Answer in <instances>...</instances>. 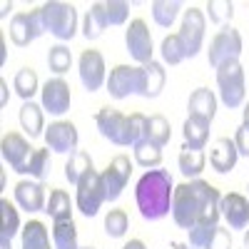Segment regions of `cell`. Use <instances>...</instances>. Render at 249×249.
Here are the masks:
<instances>
[{"instance_id":"cb8c5ba5","label":"cell","mask_w":249,"mask_h":249,"mask_svg":"<svg viewBox=\"0 0 249 249\" xmlns=\"http://www.w3.org/2000/svg\"><path fill=\"white\" fill-rule=\"evenodd\" d=\"M90 170H92V157H90V152L77 150V152H72L70 160L65 162V179H68L70 184H77Z\"/></svg>"},{"instance_id":"5b68a950","label":"cell","mask_w":249,"mask_h":249,"mask_svg":"<svg viewBox=\"0 0 249 249\" xmlns=\"http://www.w3.org/2000/svg\"><path fill=\"white\" fill-rule=\"evenodd\" d=\"M242 55V35L237 28L232 25H224L210 43V50H207V57H210V65L217 70L222 68L224 62H232L239 60Z\"/></svg>"},{"instance_id":"8992f818","label":"cell","mask_w":249,"mask_h":249,"mask_svg":"<svg viewBox=\"0 0 249 249\" xmlns=\"http://www.w3.org/2000/svg\"><path fill=\"white\" fill-rule=\"evenodd\" d=\"M100 135L110 140L112 144H120V147H127L132 144V135H130V117L122 115L115 107H102L95 117Z\"/></svg>"},{"instance_id":"ac0fdd59","label":"cell","mask_w":249,"mask_h":249,"mask_svg":"<svg viewBox=\"0 0 249 249\" xmlns=\"http://www.w3.org/2000/svg\"><path fill=\"white\" fill-rule=\"evenodd\" d=\"M15 202L23 207L25 212H40L45 210V187L43 182H30V179H23L15 184Z\"/></svg>"},{"instance_id":"484cf974","label":"cell","mask_w":249,"mask_h":249,"mask_svg":"<svg viewBox=\"0 0 249 249\" xmlns=\"http://www.w3.org/2000/svg\"><path fill=\"white\" fill-rule=\"evenodd\" d=\"M23 249H50V234L43 222H28L23 227Z\"/></svg>"},{"instance_id":"836d02e7","label":"cell","mask_w":249,"mask_h":249,"mask_svg":"<svg viewBox=\"0 0 249 249\" xmlns=\"http://www.w3.org/2000/svg\"><path fill=\"white\" fill-rule=\"evenodd\" d=\"M217 227L219 224H212V222H199V224L190 227V230H187V234H190V247L192 249H207L212 237H214V232H217Z\"/></svg>"},{"instance_id":"2e32d148","label":"cell","mask_w":249,"mask_h":249,"mask_svg":"<svg viewBox=\"0 0 249 249\" xmlns=\"http://www.w3.org/2000/svg\"><path fill=\"white\" fill-rule=\"evenodd\" d=\"M77 127L72 122H53L48 132H45V142H48V150L57 152V155H72L77 152Z\"/></svg>"},{"instance_id":"277c9868","label":"cell","mask_w":249,"mask_h":249,"mask_svg":"<svg viewBox=\"0 0 249 249\" xmlns=\"http://www.w3.org/2000/svg\"><path fill=\"white\" fill-rule=\"evenodd\" d=\"M217 88H219V100L230 110L239 107L244 102V68L239 60L224 62L217 68Z\"/></svg>"},{"instance_id":"6da1fadb","label":"cell","mask_w":249,"mask_h":249,"mask_svg":"<svg viewBox=\"0 0 249 249\" xmlns=\"http://www.w3.org/2000/svg\"><path fill=\"white\" fill-rule=\"evenodd\" d=\"M222 195L217 187H212L204 179H192L175 187L172 195V219L182 230L199 224V222H212L217 224L222 212H219Z\"/></svg>"},{"instance_id":"ab89813d","label":"cell","mask_w":249,"mask_h":249,"mask_svg":"<svg viewBox=\"0 0 249 249\" xmlns=\"http://www.w3.org/2000/svg\"><path fill=\"white\" fill-rule=\"evenodd\" d=\"M127 227H130L127 212H124V210H110V214L105 217V232H107V237H112V239L124 237Z\"/></svg>"},{"instance_id":"30bf717a","label":"cell","mask_w":249,"mask_h":249,"mask_svg":"<svg viewBox=\"0 0 249 249\" xmlns=\"http://www.w3.org/2000/svg\"><path fill=\"white\" fill-rule=\"evenodd\" d=\"M177 35H179L182 45H184L187 57H195V55L202 50V43H204V13H202L199 8L184 10L182 28H179Z\"/></svg>"},{"instance_id":"681fc988","label":"cell","mask_w":249,"mask_h":249,"mask_svg":"<svg viewBox=\"0 0 249 249\" xmlns=\"http://www.w3.org/2000/svg\"><path fill=\"white\" fill-rule=\"evenodd\" d=\"M244 249H249V232L244 234Z\"/></svg>"},{"instance_id":"f1b7e54d","label":"cell","mask_w":249,"mask_h":249,"mask_svg":"<svg viewBox=\"0 0 249 249\" xmlns=\"http://www.w3.org/2000/svg\"><path fill=\"white\" fill-rule=\"evenodd\" d=\"M45 212L55 219V222H62V219H72V202H70V195L65 190H53L50 192V199H48V207Z\"/></svg>"},{"instance_id":"8fae6325","label":"cell","mask_w":249,"mask_h":249,"mask_svg":"<svg viewBox=\"0 0 249 249\" xmlns=\"http://www.w3.org/2000/svg\"><path fill=\"white\" fill-rule=\"evenodd\" d=\"M0 152H3V160L10 164V167L20 175H28V164L35 155V150L30 147V142L18 135V132H8L3 137V144H0Z\"/></svg>"},{"instance_id":"4dcf8cb0","label":"cell","mask_w":249,"mask_h":249,"mask_svg":"<svg viewBox=\"0 0 249 249\" xmlns=\"http://www.w3.org/2000/svg\"><path fill=\"white\" fill-rule=\"evenodd\" d=\"M170 137H172V127L162 115L147 117V142L157 144V147H164L170 142Z\"/></svg>"},{"instance_id":"7c38bea8","label":"cell","mask_w":249,"mask_h":249,"mask_svg":"<svg viewBox=\"0 0 249 249\" xmlns=\"http://www.w3.org/2000/svg\"><path fill=\"white\" fill-rule=\"evenodd\" d=\"M124 45H127V53L132 55V60H137L140 65H147L152 62V35L144 20H132L127 33H124Z\"/></svg>"},{"instance_id":"d6986e66","label":"cell","mask_w":249,"mask_h":249,"mask_svg":"<svg viewBox=\"0 0 249 249\" xmlns=\"http://www.w3.org/2000/svg\"><path fill=\"white\" fill-rule=\"evenodd\" d=\"M187 112H190V117H195V120H202L207 124H212V120L217 115V97H214V92L207 90V88H197L190 95Z\"/></svg>"},{"instance_id":"83f0119b","label":"cell","mask_w":249,"mask_h":249,"mask_svg":"<svg viewBox=\"0 0 249 249\" xmlns=\"http://www.w3.org/2000/svg\"><path fill=\"white\" fill-rule=\"evenodd\" d=\"M20 124H23V130L30 135V137H40L43 135V107L35 105V102H25L23 107H20Z\"/></svg>"},{"instance_id":"3957f363","label":"cell","mask_w":249,"mask_h":249,"mask_svg":"<svg viewBox=\"0 0 249 249\" xmlns=\"http://www.w3.org/2000/svg\"><path fill=\"white\" fill-rule=\"evenodd\" d=\"M40 15H43L45 33H53L57 40H72L77 33V10L72 3H53L40 5Z\"/></svg>"},{"instance_id":"ffe728a7","label":"cell","mask_w":249,"mask_h":249,"mask_svg":"<svg viewBox=\"0 0 249 249\" xmlns=\"http://www.w3.org/2000/svg\"><path fill=\"white\" fill-rule=\"evenodd\" d=\"M237 157H239V152H237L234 140H230V137L214 140L212 150H210V164H212V167H214L219 175L232 172L234 164H237Z\"/></svg>"},{"instance_id":"c3c4849f","label":"cell","mask_w":249,"mask_h":249,"mask_svg":"<svg viewBox=\"0 0 249 249\" xmlns=\"http://www.w3.org/2000/svg\"><path fill=\"white\" fill-rule=\"evenodd\" d=\"M175 249H192L190 244H175Z\"/></svg>"},{"instance_id":"1f68e13d","label":"cell","mask_w":249,"mask_h":249,"mask_svg":"<svg viewBox=\"0 0 249 249\" xmlns=\"http://www.w3.org/2000/svg\"><path fill=\"white\" fill-rule=\"evenodd\" d=\"M135 160H137L140 167L155 170V167H160V164H162V147H157V144L144 140V142L135 144Z\"/></svg>"},{"instance_id":"603a6c76","label":"cell","mask_w":249,"mask_h":249,"mask_svg":"<svg viewBox=\"0 0 249 249\" xmlns=\"http://www.w3.org/2000/svg\"><path fill=\"white\" fill-rule=\"evenodd\" d=\"M107 30V18H105V5L102 3H95L90 10H88V15H85V20H82V35H85L88 40H97L102 33Z\"/></svg>"},{"instance_id":"d4e9b609","label":"cell","mask_w":249,"mask_h":249,"mask_svg":"<svg viewBox=\"0 0 249 249\" xmlns=\"http://www.w3.org/2000/svg\"><path fill=\"white\" fill-rule=\"evenodd\" d=\"M182 132H184V144L187 147L204 150L207 140H210V124L202 122V120H195V117H187Z\"/></svg>"},{"instance_id":"d590c367","label":"cell","mask_w":249,"mask_h":249,"mask_svg":"<svg viewBox=\"0 0 249 249\" xmlns=\"http://www.w3.org/2000/svg\"><path fill=\"white\" fill-rule=\"evenodd\" d=\"M162 60L167 62V65H179V62L187 57V53H184V45H182V40H179V35H167L162 40Z\"/></svg>"},{"instance_id":"f6af8a7d","label":"cell","mask_w":249,"mask_h":249,"mask_svg":"<svg viewBox=\"0 0 249 249\" xmlns=\"http://www.w3.org/2000/svg\"><path fill=\"white\" fill-rule=\"evenodd\" d=\"M122 249H147V247H144V242H142V239H130Z\"/></svg>"},{"instance_id":"816d5d0a","label":"cell","mask_w":249,"mask_h":249,"mask_svg":"<svg viewBox=\"0 0 249 249\" xmlns=\"http://www.w3.org/2000/svg\"><path fill=\"white\" fill-rule=\"evenodd\" d=\"M247 190H249V184H247Z\"/></svg>"},{"instance_id":"bcb514c9","label":"cell","mask_w":249,"mask_h":249,"mask_svg":"<svg viewBox=\"0 0 249 249\" xmlns=\"http://www.w3.org/2000/svg\"><path fill=\"white\" fill-rule=\"evenodd\" d=\"M8 10H13V3H3V10H0V15L5 18V15H8Z\"/></svg>"},{"instance_id":"b9f144b4","label":"cell","mask_w":249,"mask_h":249,"mask_svg":"<svg viewBox=\"0 0 249 249\" xmlns=\"http://www.w3.org/2000/svg\"><path fill=\"white\" fill-rule=\"evenodd\" d=\"M130 135H132V147L147 140V117H144L142 112L130 115Z\"/></svg>"},{"instance_id":"7bdbcfd3","label":"cell","mask_w":249,"mask_h":249,"mask_svg":"<svg viewBox=\"0 0 249 249\" xmlns=\"http://www.w3.org/2000/svg\"><path fill=\"white\" fill-rule=\"evenodd\" d=\"M207 249H232V234L230 230H222V227H217V232L210 242V247Z\"/></svg>"},{"instance_id":"e575fe53","label":"cell","mask_w":249,"mask_h":249,"mask_svg":"<svg viewBox=\"0 0 249 249\" xmlns=\"http://www.w3.org/2000/svg\"><path fill=\"white\" fill-rule=\"evenodd\" d=\"M15 92L23 97L25 102L33 100V95L37 92V75H35L33 68H23L15 75Z\"/></svg>"},{"instance_id":"f907efd6","label":"cell","mask_w":249,"mask_h":249,"mask_svg":"<svg viewBox=\"0 0 249 249\" xmlns=\"http://www.w3.org/2000/svg\"><path fill=\"white\" fill-rule=\"evenodd\" d=\"M80 249H95V247H80Z\"/></svg>"},{"instance_id":"44dd1931","label":"cell","mask_w":249,"mask_h":249,"mask_svg":"<svg viewBox=\"0 0 249 249\" xmlns=\"http://www.w3.org/2000/svg\"><path fill=\"white\" fill-rule=\"evenodd\" d=\"M164 80H167V75H164V68L160 65V62H147V65L140 68V88H137V95L140 97H157L164 88Z\"/></svg>"},{"instance_id":"52a82bcc","label":"cell","mask_w":249,"mask_h":249,"mask_svg":"<svg viewBox=\"0 0 249 249\" xmlns=\"http://www.w3.org/2000/svg\"><path fill=\"white\" fill-rule=\"evenodd\" d=\"M130 175H132V162L124 155H117L107 167L100 172L102 190H105V202H117L120 199L122 190L130 182Z\"/></svg>"},{"instance_id":"74e56055","label":"cell","mask_w":249,"mask_h":249,"mask_svg":"<svg viewBox=\"0 0 249 249\" xmlns=\"http://www.w3.org/2000/svg\"><path fill=\"white\" fill-rule=\"evenodd\" d=\"M48 65H50V70H53L55 75L68 72L70 65H72V53H70V48H65V45L50 48V53H48Z\"/></svg>"},{"instance_id":"8d00e7d4","label":"cell","mask_w":249,"mask_h":249,"mask_svg":"<svg viewBox=\"0 0 249 249\" xmlns=\"http://www.w3.org/2000/svg\"><path fill=\"white\" fill-rule=\"evenodd\" d=\"M207 13H210V20L217 25H230V20L234 15V3L232 0H210L207 3Z\"/></svg>"},{"instance_id":"ba28073f","label":"cell","mask_w":249,"mask_h":249,"mask_svg":"<svg viewBox=\"0 0 249 249\" xmlns=\"http://www.w3.org/2000/svg\"><path fill=\"white\" fill-rule=\"evenodd\" d=\"M77 210L85 214V217H95L100 212L102 202H105V190H102V179H100V172L92 167L85 177H82L77 184Z\"/></svg>"},{"instance_id":"5bb4252c","label":"cell","mask_w":249,"mask_h":249,"mask_svg":"<svg viewBox=\"0 0 249 249\" xmlns=\"http://www.w3.org/2000/svg\"><path fill=\"white\" fill-rule=\"evenodd\" d=\"M80 82L88 92H97L105 85V60L97 50H85L80 55Z\"/></svg>"},{"instance_id":"9c48e42d","label":"cell","mask_w":249,"mask_h":249,"mask_svg":"<svg viewBox=\"0 0 249 249\" xmlns=\"http://www.w3.org/2000/svg\"><path fill=\"white\" fill-rule=\"evenodd\" d=\"M43 33H45V25H43L40 8L30 10V13H18L10 20V40L18 48H28L33 40H37Z\"/></svg>"},{"instance_id":"7a4b0ae2","label":"cell","mask_w":249,"mask_h":249,"mask_svg":"<svg viewBox=\"0 0 249 249\" xmlns=\"http://www.w3.org/2000/svg\"><path fill=\"white\" fill-rule=\"evenodd\" d=\"M172 195L175 184L167 170H147L135 187L137 210L150 222H157L172 212Z\"/></svg>"},{"instance_id":"f35d334b","label":"cell","mask_w":249,"mask_h":249,"mask_svg":"<svg viewBox=\"0 0 249 249\" xmlns=\"http://www.w3.org/2000/svg\"><path fill=\"white\" fill-rule=\"evenodd\" d=\"M50 167H53V160H50V150H35L30 164H28V175L35 177L37 182H43L48 175H50Z\"/></svg>"},{"instance_id":"4316f807","label":"cell","mask_w":249,"mask_h":249,"mask_svg":"<svg viewBox=\"0 0 249 249\" xmlns=\"http://www.w3.org/2000/svg\"><path fill=\"white\" fill-rule=\"evenodd\" d=\"M53 244H55V249H80V244H77V227H75L72 219L55 222V227H53Z\"/></svg>"},{"instance_id":"4fadbf2b","label":"cell","mask_w":249,"mask_h":249,"mask_svg":"<svg viewBox=\"0 0 249 249\" xmlns=\"http://www.w3.org/2000/svg\"><path fill=\"white\" fill-rule=\"evenodd\" d=\"M140 88V68L130 65H115L107 77V92L115 100H124L130 95H137Z\"/></svg>"},{"instance_id":"ee69618b","label":"cell","mask_w":249,"mask_h":249,"mask_svg":"<svg viewBox=\"0 0 249 249\" xmlns=\"http://www.w3.org/2000/svg\"><path fill=\"white\" fill-rule=\"evenodd\" d=\"M234 144H237V152L239 155H244V157H249V124H239V130H237V135H234Z\"/></svg>"},{"instance_id":"f546056e","label":"cell","mask_w":249,"mask_h":249,"mask_svg":"<svg viewBox=\"0 0 249 249\" xmlns=\"http://www.w3.org/2000/svg\"><path fill=\"white\" fill-rule=\"evenodd\" d=\"M204 152L195 150V147H187L182 144V152H179V172L184 177H199V172L204 170Z\"/></svg>"},{"instance_id":"7dc6e473","label":"cell","mask_w":249,"mask_h":249,"mask_svg":"<svg viewBox=\"0 0 249 249\" xmlns=\"http://www.w3.org/2000/svg\"><path fill=\"white\" fill-rule=\"evenodd\" d=\"M242 112H244V124H249V102L244 105V110H242Z\"/></svg>"},{"instance_id":"9a60e30c","label":"cell","mask_w":249,"mask_h":249,"mask_svg":"<svg viewBox=\"0 0 249 249\" xmlns=\"http://www.w3.org/2000/svg\"><path fill=\"white\" fill-rule=\"evenodd\" d=\"M43 110H48L50 115H65L70 110V85L62 77H53L43 85Z\"/></svg>"},{"instance_id":"d6a6232c","label":"cell","mask_w":249,"mask_h":249,"mask_svg":"<svg viewBox=\"0 0 249 249\" xmlns=\"http://www.w3.org/2000/svg\"><path fill=\"white\" fill-rule=\"evenodd\" d=\"M179 10H182V5L177 3V0H172V3L170 0H157V3H152V18H155V23L160 28H170L177 20Z\"/></svg>"},{"instance_id":"60d3db41","label":"cell","mask_w":249,"mask_h":249,"mask_svg":"<svg viewBox=\"0 0 249 249\" xmlns=\"http://www.w3.org/2000/svg\"><path fill=\"white\" fill-rule=\"evenodd\" d=\"M105 5V18H107V25H124V20L130 15V5L122 3V0H107Z\"/></svg>"},{"instance_id":"e0dca14e","label":"cell","mask_w":249,"mask_h":249,"mask_svg":"<svg viewBox=\"0 0 249 249\" xmlns=\"http://www.w3.org/2000/svg\"><path fill=\"white\" fill-rule=\"evenodd\" d=\"M219 212H222L224 222L230 224V230H244V227H249V199L237 192H230L222 197Z\"/></svg>"},{"instance_id":"7402d4cb","label":"cell","mask_w":249,"mask_h":249,"mask_svg":"<svg viewBox=\"0 0 249 249\" xmlns=\"http://www.w3.org/2000/svg\"><path fill=\"white\" fill-rule=\"evenodd\" d=\"M20 230L18 210L10 199H0V249H13V237Z\"/></svg>"}]
</instances>
